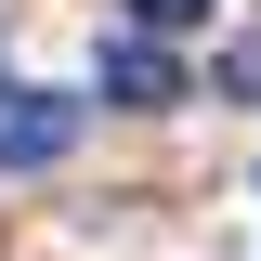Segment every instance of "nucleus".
I'll use <instances>...</instances> for the list:
<instances>
[{"instance_id":"f257e3e1","label":"nucleus","mask_w":261,"mask_h":261,"mask_svg":"<svg viewBox=\"0 0 261 261\" xmlns=\"http://www.w3.org/2000/svg\"><path fill=\"white\" fill-rule=\"evenodd\" d=\"M65 157H79V92L0 79V170H65Z\"/></svg>"},{"instance_id":"f03ea898","label":"nucleus","mask_w":261,"mask_h":261,"mask_svg":"<svg viewBox=\"0 0 261 261\" xmlns=\"http://www.w3.org/2000/svg\"><path fill=\"white\" fill-rule=\"evenodd\" d=\"M92 92L130 105V118H157V105H183V53H170V39H144V27H118V39L92 53Z\"/></svg>"},{"instance_id":"7ed1b4c3","label":"nucleus","mask_w":261,"mask_h":261,"mask_svg":"<svg viewBox=\"0 0 261 261\" xmlns=\"http://www.w3.org/2000/svg\"><path fill=\"white\" fill-rule=\"evenodd\" d=\"M209 92H222V105H261V39H222V65H209Z\"/></svg>"},{"instance_id":"20e7f679","label":"nucleus","mask_w":261,"mask_h":261,"mask_svg":"<svg viewBox=\"0 0 261 261\" xmlns=\"http://www.w3.org/2000/svg\"><path fill=\"white\" fill-rule=\"evenodd\" d=\"M196 13H209V0H130V27H144V39H170V27H196Z\"/></svg>"},{"instance_id":"39448f33","label":"nucleus","mask_w":261,"mask_h":261,"mask_svg":"<svg viewBox=\"0 0 261 261\" xmlns=\"http://www.w3.org/2000/svg\"><path fill=\"white\" fill-rule=\"evenodd\" d=\"M248 196H261V183H248Z\"/></svg>"}]
</instances>
